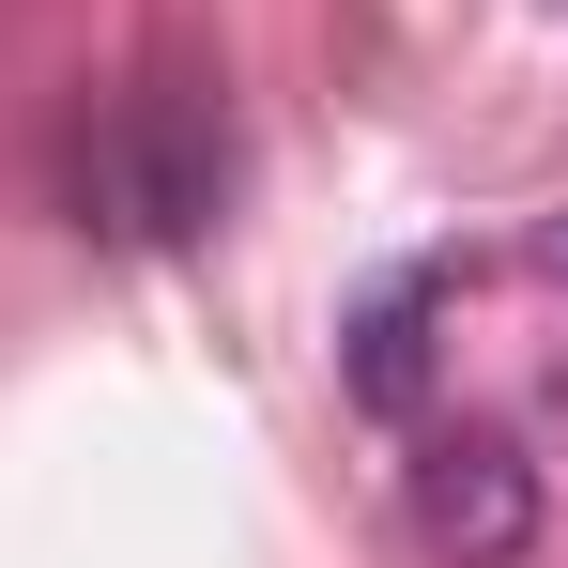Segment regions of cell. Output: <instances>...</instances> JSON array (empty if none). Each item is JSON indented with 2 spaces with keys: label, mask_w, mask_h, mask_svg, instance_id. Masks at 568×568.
<instances>
[{
  "label": "cell",
  "mask_w": 568,
  "mask_h": 568,
  "mask_svg": "<svg viewBox=\"0 0 568 568\" xmlns=\"http://www.w3.org/2000/svg\"><path fill=\"white\" fill-rule=\"evenodd\" d=\"M430 323H446V277H430V262L354 307V399H369V415H415V399H430Z\"/></svg>",
  "instance_id": "3"
},
{
  "label": "cell",
  "mask_w": 568,
  "mask_h": 568,
  "mask_svg": "<svg viewBox=\"0 0 568 568\" xmlns=\"http://www.w3.org/2000/svg\"><path fill=\"white\" fill-rule=\"evenodd\" d=\"M415 538L446 568H523L538 554V462H523L507 430H446V446L415 462Z\"/></svg>",
  "instance_id": "2"
},
{
  "label": "cell",
  "mask_w": 568,
  "mask_h": 568,
  "mask_svg": "<svg viewBox=\"0 0 568 568\" xmlns=\"http://www.w3.org/2000/svg\"><path fill=\"white\" fill-rule=\"evenodd\" d=\"M538 277H568V215H538Z\"/></svg>",
  "instance_id": "4"
},
{
  "label": "cell",
  "mask_w": 568,
  "mask_h": 568,
  "mask_svg": "<svg viewBox=\"0 0 568 568\" xmlns=\"http://www.w3.org/2000/svg\"><path fill=\"white\" fill-rule=\"evenodd\" d=\"M215 185H231V154H215L200 93H139L93 154H78V215L123 231V246H185V231H215Z\"/></svg>",
  "instance_id": "1"
}]
</instances>
